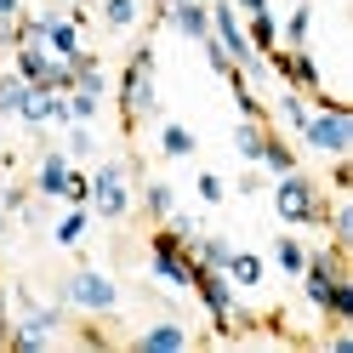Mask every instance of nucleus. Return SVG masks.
Here are the masks:
<instances>
[{
  "label": "nucleus",
  "mask_w": 353,
  "mask_h": 353,
  "mask_svg": "<svg viewBox=\"0 0 353 353\" xmlns=\"http://www.w3.org/2000/svg\"><path fill=\"white\" fill-rule=\"evenodd\" d=\"M154 114H160V85H154V46L148 40H137L125 57V69H120V120L125 131H137L148 125Z\"/></svg>",
  "instance_id": "1"
},
{
  "label": "nucleus",
  "mask_w": 353,
  "mask_h": 353,
  "mask_svg": "<svg viewBox=\"0 0 353 353\" xmlns=\"http://www.w3.org/2000/svg\"><path fill=\"white\" fill-rule=\"evenodd\" d=\"M314 108H307V120H302V131H296V143L302 148H314V154H353V114L330 97V92H314L307 97Z\"/></svg>",
  "instance_id": "2"
},
{
  "label": "nucleus",
  "mask_w": 353,
  "mask_h": 353,
  "mask_svg": "<svg viewBox=\"0 0 353 353\" xmlns=\"http://www.w3.org/2000/svg\"><path fill=\"white\" fill-rule=\"evenodd\" d=\"M325 211H330L325 188H319L302 165L285 171L279 183H274V216H279L285 228H325Z\"/></svg>",
  "instance_id": "3"
},
{
  "label": "nucleus",
  "mask_w": 353,
  "mask_h": 353,
  "mask_svg": "<svg viewBox=\"0 0 353 353\" xmlns=\"http://www.w3.org/2000/svg\"><path fill=\"white\" fill-rule=\"evenodd\" d=\"M63 307H80V314H97V319H108V314H120V285L108 279L103 268H74L69 279H63Z\"/></svg>",
  "instance_id": "4"
},
{
  "label": "nucleus",
  "mask_w": 353,
  "mask_h": 353,
  "mask_svg": "<svg viewBox=\"0 0 353 353\" xmlns=\"http://www.w3.org/2000/svg\"><path fill=\"white\" fill-rule=\"evenodd\" d=\"M148 274L171 285V291H188L194 285V251H188V239H176L165 223L154 228V245H148Z\"/></svg>",
  "instance_id": "5"
},
{
  "label": "nucleus",
  "mask_w": 353,
  "mask_h": 353,
  "mask_svg": "<svg viewBox=\"0 0 353 353\" xmlns=\"http://www.w3.org/2000/svg\"><path fill=\"white\" fill-rule=\"evenodd\" d=\"M92 216H103V223H125L131 216V171L120 160H103L92 171Z\"/></svg>",
  "instance_id": "6"
},
{
  "label": "nucleus",
  "mask_w": 353,
  "mask_h": 353,
  "mask_svg": "<svg viewBox=\"0 0 353 353\" xmlns=\"http://www.w3.org/2000/svg\"><path fill=\"white\" fill-rule=\"evenodd\" d=\"M188 291L200 296V307L211 314V325H216V330H228L239 296H234V279H228L223 268H200V262H194V285H188Z\"/></svg>",
  "instance_id": "7"
},
{
  "label": "nucleus",
  "mask_w": 353,
  "mask_h": 353,
  "mask_svg": "<svg viewBox=\"0 0 353 353\" xmlns=\"http://www.w3.org/2000/svg\"><path fill=\"white\" fill-rule=\"evenodd\" d=\"M268 69L291 85V92H302V97L325 92V74H319V63H314L307 46H274V52H268Z\"/></svg>",
  "instance_id": "8"
},
{
  "label": "nucleus",
  "mask_w": 353,
  "mask_h": 353,
  "mask_svg": "<svg viewBox=\"0 0 353 353\" xmlns=\"http://www.w3.org/2000/svg\"><path fill=\"white\" fill-rule=\"evenodd\" d=\"M160 23H171L183 40H205L211 34V6L205 0H171V6H160Z\"/></svg>",
  "instance_id": "9"
},
{
  "label": "nucleus",
  "mask_w": 353,
  "mask_h": 353,
  "mask_svg": "<svg viewBox=\"0 0 353 353\" xmlns=\"http://www.w3.org/2000/svg\"><path fill=\"white\" fill-rule=\"evenodd\" d=\"M69 171H74L69 154H63V148H46V154H40V165H34V194H40V200H57V205H63Z\"/></svg>",
  "instance_id": "10"
},
{
  "label": "nucleus",
  "mask_w": 353,
  "mask_h": 353,
  "mask_svg": "<svg viewBox=\"0 0 353 353\" xmlns=\"http://www.w3.org/2000/svg\"><path fill=\"white\" fill-rule=\"evenodd\" d=\"M223 274L234 279V291H256L262 285V274H268V262H262V251H228V262H223Z\"/></svg>",
  "instance_id": "11"
},
{
  "label": "nucleus",
  "mask_w": 353,
  "mask_h": 353,
  "mask_svg": "<svg viewBox=\"0 0 353 353\" xmlns=\"http://www.w3.org/2000/svg\"><path fill=\"white\" fill-rule=\"evenodd\" d=\"M137 347L143 353H183L188 347V330L176 325V319H160V325H148L143 336H137Z\"/></svg>",
  "instance_id": "12"
},
{
  "label": "nucleus",
  "mask_w": 353,
  "mask_h": 353,
  "mask_svg": "<svg viewBox=\"0 0 353 353\" xmlns=\"http://www.w3.org/2000/svg\"><path fill=\"white\" fill-rule=\"evenodd\" d=\"M85 228H92V205H69V211L52 223V239H57L63 251H74L80 239H85Z\"/></svg>",
  "instance_id": "13"
},
{
  "label": "nucleus",
  "mask_w": 353,
  "mask_h": 353,
  "mask_svg": "<svg viewBox=\"0 0 353 353\" xmlns=\"http://www.w3.org/2000/svg\"><path fill=\"white\" fill-rule=\"evenodd\" d=\"M97 17H103L108 34H131L137 17H143V6H137V0H97Z\"/></svg>",
  "instance_id": "14"
},
{
  "label": "nucleus",
  "mask_w": 353,
  "mask_h": 353,
  "mask_svg": "<svg viewBox=\"0 0 353 353\" xmlns=\"http://www.w3.org/2000/svg\"><path fill=\"white\" fill-rule=\"evenodd\" d=\"M256 165H268L274 176H285V171H296V148L279 137V131H262V154H256Z\"/></svg>",
  "instance_id": "15"
},
{
  "label": "nucleus",
  "mask_w": 353,
  "mask_h": 353,
  "mask_svg": "<svg viewBox=\"0 0 353 353\" xmlns=\"http://www.w3.org/2000/svg\"><path fill=\"white\" fill-rule=\"evenodd\" d=\"M245 40H251L262 57L279 46V17H274V6H262V12H251V17H245Z\"/></svg>",
  "instance_id": "16"
},
{
  "label": "nucleus",
  "mask_w": 353,
  "mask_h": 353,
  "mask_svg": "<svg viewBox=\"0 0 353 353\" xmlns=\"http://www.w3.org/2000/svg\"><path fill=\"white\" fill-rule=\"evenodd\" d=\"M274 268H279V274H291V279L307 268V245L296 239V228H285V234L274 239Z\"/></svg>",
  "instance_id": "17"
},
{
  "label": "nucleus",
  "mask_w": 353,
  "mask_h": 353,
  "mask_svg": "<svg viewBox=\"0 0 353 353\" xmlns=\"http://www.w3.org/2000/svg\"><path fill=\"white\" fill-rule=\"evenodd\" d=\"M194 148H200V143H194L188 125H176V120L160 125V154H165V160H194Z\"/></svg>",
  "instance_id": "18"
},
{
  "label": "nucleus",
  "mask_w": 353,
  "mask_h": 353,
  "mask_svg": "<svg viewBox=\"0 0 353 353\" xmlns=\"http://www.w3.org/2000/svg\"><path fill=\"white\" fill-rule=\"evenodd\" d=\"M307 34H314V6L296 0V12L279 23V46H307Z\"/></svg>",
  "instance_id": "19"
},
{
  "label": "nucleus",
  "mask_w": 353,
  "mask_h": 353,
  "mask_svg": "<svg viewBox=\"0 0 353 353\" xmlns=\"http://www.w3.org/2000/svg\"><path fill=\"white\" fill-rule=\"evenodd\" d=\"M194 262H200V268H223L228 262V251H234V239H223V234H194Z\"/></svg>",
  "instance_id": "20"
},
{
  "label": "nucleus",
  "mask_w": 353,
  "mask_h": 353,
  "mask_svg": "<svg viewBox=\"0 0 353 353\" xmlns=\"http://www.w3.org/2000/svg\"><path fill=\"white\" fill-rule=\"evenodd\" d=\"M143 211L154 216V223H165V216L176 211V188L160 183V176H154V183H143Z\"/></svg>",
  "instance_id": "21"
},
{
  "label": "nucleus",
  "mask_w": 353,
  "mask_h": 353,
  "mask_svg": "<svg viewBox=\"0 0 353 353\" xmlns=\"http://www.w3.org/2000/svg\"><path fill=\"white\" fill-rule=\"evenodd\" d=\"M307 108H314V103H307L302 92H291V85H285V92H279V103H274V114H279V125L296 137V131H302V120H307Z\"/></svg>",
  "instance_id": "22"
},
{
  "label": "nucleus",
  "mask_w": 353,
  "mask_h": 353,
  "mask_svg": "<svg viewBox=\"0 0 353 353\" xmlns=\"http://www.w3.org/2000/svg\"><path fill=\"white\" fill-rule=\"evenodd\" d=\"M63 154H69V160H92V154H97L92 125H80V120H69V125H63Z\"/></svg>",
  "instance_id": "23"
},
{
  "label": "nucleus",
  "mask_w": 353,
  "mask_h": 353,
  "mask_svg": "<svg viewBox=\"0 0 353 353\" xmlns=\"http://www.w3.org/2000/svg\"><path fill=\"white\" fill-rule=\"evenodd\" d=\"M262 131H268L262 120H245V114H239V125H234V148H239V160H251V165H256V154H262Z\"/></svg>",
  "instance_id": "24"
},
{
  "label": "nucleus",
  "mask_w": 353,
  "mask_h": 353,
  "mask_svg": "<svg viewBox=\"0 0 353 353\" xmlns=\"http://www.w3.org/2000/svg\"><path fill=\"white\" fill-rule=\"evenodd\" d=\"M23 97H29V85L17 80L12 69H0V114H6V120H17V108H23Z\"/></svg>",
  "instance_id": "25"
},
{
  "label": "nucleus",
  "mask_w": 353,
  "mask_h": 353,
  "mask_svg": "<svg viewBox=\"0 0 353 353\" xmlns=\"http://www.w3.org/2000/svg\"><path fill=\"white\" fill-rule=\"evenodd\" d=\"M97 114H103V97H97V92H80V85H69V120L92 125Z\"/></svg>",
  "instance_id": "26"
},
{
  "label": "nucleus",
  "mask_w": 353,
  "mask_h": 353,
  "mask_svg": "<svg viewBox=\"0 0 353 353\" xmlns=\"http://www.w3.org/2000/svg\"><path fill=\"white\" fill-rule=\"evenodd\" d=\"M325 314H330V319H342V325L353 319V279H336V291H330Z\"/></svg>",
  "instance_id": "27"
},
{
  "label": "nucleus",
  "mask_w": 353,
  "mask_h": 353,
  "mask_svg": "<svg viewBox=\"0 0 353 353\" xmlns=\"http://www.w3.org/2000/svg\"><path fill=\"white\" fill-rule=\"evenodd\" d=\"M194 194H200L205 205H223V200H228V183H223L216 171H200V176H194Z\"/></svg>",
  "instance_id": "28"
},
{
  "label": "nucleus",
  "mask_w": 353,
  "mask_h": 353,
  "mask_svg": "<svg viewBox=\"0 0 353 353\" xmlns=\"http://www.w3.org/2000/svg\"><path fill=\"white\" fill-rule=\"evenodd\" d=\"M85 200H92V171H69V188H63V205H85Z\"/></svg>",
  "instance_id": "29"
},
{
  "label": "nucleus",
  "mask_w": 353,
  "mask_h": 353,
  "mask_svg": "<svg viewBox=\"0 0 353 353\" xmlns=\"http://www.w3.org/2000/svg\"><path fill=\"white\" fill-rule=\"evenodd\" d=\"M200 46H205V63H211V74H216V80H228V74H234V69H239V63H234V57H228V52H223V46H216V40H211V34H205V40H200Z\"/></svg>",
  "instance_id": "30"
},
{
  "label": "nucleus",
  "mask_w": 353,
  "mask_h": 353,
  "mask_svg": "<svg viewBox=\"0 0 353 353\" xmlns=\"http://www.w3.org/2000/svg\"><path fill=\"white\" fill-rule=\"evenodd\" d=\"M228 6H234L239 17H251V12H262V6H268V0H228Z\"/></svg>",
  "instance_id": "31"
},
{
  "label": "nucleus",
  "mask_w": 353,
  "mask_h": 353,
  "mask_svg": "<svg viewBox=\"0 0 353 353\" xmlns=\"http://www.w3.org/2000/svg\"><path fill=\"white\" fill-rule=\"evenodd\" d=\"M17 12H23V0H0V23H12Z\"/></svg>",
  "instance_id": "32"
},
{
  "label": "nucleus",
  "mask_w": 353,
  "mask_h": 353,
  "mask_svg": "<svg viewBox=\"0 0 353 353\" xmlns=\"http://www.w3.org/2000/svg\"><path fill=\"white\" fill-rule=\"evenodd\" d=\"M6 228H12V211H6V205H0V234H6Z\"/></svg>",
  "instance_id": "33"
},
{
  "label": "nucleus",
  "mask_w": 353,
  "mask_h": 353,
  "mask_svg": "<svg viewBox=\"0 0 353 353\" xmlns=\"http://www.w3.org/2000/svg\"><path fill=\"white\" fill-rule=\"evenodd\" d=\"M160 6H171V0H160Z\"/></svg>",
  "instance_id": "34"
}]
</instances>
